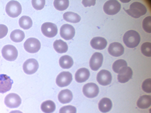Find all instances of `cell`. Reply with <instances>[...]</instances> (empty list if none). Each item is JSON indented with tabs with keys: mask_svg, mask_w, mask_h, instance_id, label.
I'll return each instance as SVG.
<instances>
[{
	"mask_svg": "<svg viewBox=\"0 0 151 113\" xmlns=\"http://www.w3.org/2000/svg\"><path fill=\"white\" fill-rule=\"evenodd\" d=\"M123 42L125 45L129 48H134L139 43L140 38L139 34L136 31L130 30L127 31L123 38Z\"/></svg>",
	"mask_w": 151,
	"mask_h": 113,
	"instance_id": "obj_1",
	"label": "cell"
},
{
	"mask_svg": "<svg viewBox=\"0 0 151 113\" xmlns=\"http://www.w3.org/2000/svg\"><path fill=\"white\" fill-rule=\"evenodd\" d=\"M125 11L129 16L134 18H138L146 13L147 9L144 5L140 2H134L132 3L129 9Z\"/></svg>",
	"mask_w": 151,
	"mask_h": 113,
	"instance_id": "obj_2",
	"label": "cell"
},
{
	"mask_svg": "<svg viewBox=\"0 0 151 113\" xmlns=\"http://www.w3.org/2000/svg\"><path fill=\"white\" fill-rule=\"evenodd\" d=\"M22 10L21 6L19 2L15 0H11L6 4L5 11L7 15L12 18L18 16Z\"/></svg>",
	"mask_w": 151,
	"mask_h": 113,
	"instance_id": "obj_3",
	"label": "cell"
},
{
	"mask_svg": "<svg viewBox=\"0 0 151 113\" xmlns=\"http://www.w3.org/2000/svg\"><path fill=\"white\" fill-rule=\"evenodd\" d=\"M3 58L7 61H13L17 58L18 52L16 48L12 45H6L4 46L1 50Z\"/></svg>",
	"mask_w": 151,
	"mask_h": 113,
	"instance_id": "obj_4",
	"label": "cell"
},
{
	"mask_svg": "<svg viewBox=\"0 0 151 113\" xmlns=\"http://www.w3.org/2000/svg\"><path fill=\"white\" fill-rule=\"evenodd\" d=\"M121 6L120 4L117 0H109L104 4L103 10L106 14L114 15L119 11L121 9Z\"/></svg>",
	"mask_w": 151,
	"mask_h": 113,
	"instance_id": "obj_5",
	"label": "cell"
},
{
	"mask_svg": "<svg viewBox=\"0 0 151 113\" xmlns=\"http://www.w3.org/2000/svg\"><path fill=\"white\" fill-rule=\"evenodd\" d=\"M24 48L27 52L35 53L38 52L41 47L39 41L35 38H29L27 39L24 44Z\"/></svg>",
	"mask_w": 151,
	"mask_h": 113,
	"instance_id": "obj_6",
	"label": "cell"
},
{
	"mask_svg": "<svg viewBox=\"0 0 151 113\" xmlns=\"http://www.w3.org/2000/svg\"><path fill=\"white\" fill-rule=\"evenodd\" d=\"M41 30L43 34L48 38L54 37L58 32V29L56 25L50 22L43 24L41 26Z\"/></svg>",
	"mask_w": 151,
	"mask_h": 113,
	"instance_id": "obj_7",
	"label": "cell"
},
{
	"mask_svg": "<svg viewBox=\"0 0 151 113\" xmlns=\"http://www.w3.org/2000/svg\"><path fill=\"white\" fill-rule=\"evenodd\" d=\"M4 103L8 107L16 108L21 103V99L19 96L15 93H10L7 95L4 99Z\"/></svg>",
	"mask_w": 151,
	"mask_h": 113,
	"instance_id": "obj_8",
	"label": "cell"
},
{
	"mask_svg": "<svg viewBox=\"0 0 151 113\" xmlns=\"http://www.w3.org/2000/svg\"><path fill=\"white\" fill-rule=\"evenodd\" d=\"M72 80V76L69 72H63L57 76L56 79L57 84L60 87H63L69 85Z\"/></svg>",
	"mask_w": 151,
	"mask_h": 113,
	"instance_id": "obj_9",
	"label": "cell"
},
{
	"mask_svg": "<svg viewBox=\"0 0 151 113\" xmlns=\"http://www.w3.org/2000/svg\"><path fill=\"white\" fill-rule=\"evenodd\" d=\"M83 92L84 95L88 98H93L97 96L99 90L98 86L93 83H88L84 85Z\"/></svg>",
	"mask_w": 151,
	"mask_h": 113,
	"instance_id": "obj_10",
	"label": "cell"
},
{
	"mask_svg": "<svg viewBox=\"0 0 151 113\" xmlns=\"http://www.w3.org/2000/svg\"><path fill=\"white\" fill-rule=\"evenodd\" d=\"M39 67L37 61L34 59H29L26 60L23 65V69L25 73L32 74L35 73Z\"/></svg>",
	"mask_w": 151,
	"mask_h": 113,
	"instance_id": "obj_11",
	"label": "cell"
},
{
	"mask_svg": "<svg viewBox=\"0 0 151 113\" xmlns=\"http://www.w3.org/2000/svg\"><path fill=\"white\" fill-rule=\"evenodd\" d=\"M75 29L71 25L68 24L63 25L60 29L61 37L65 40L71 39L75 34Z\"/></svg>",
	"mask_w": 151,
	"mask_h": 113,
	"instance_id": "obj_12",
	"label": "cell"
},
{
	"mask_svg": "<svg viewBox=\"0 0 151 113\" xmlns=\"http://www.w3.org/2000/svg\"><path fill=\"white\" fill-rule=\"evenodd\" d=\"M13 83L9 77L5 74H0V93L3 94L9 91Z\"/></svg>",
	"mask_w": 151,
	"mask_h": 113,
	"instance_id": "obj_13",
	"label": "cell"
},
{
	"mask_svg": "<svg viewBox=\"0 0 151 113\" xmlns=\"http://www.w3.org/2000/svg\"><path fill=\"white\" fill-rule=\"evenodd\" d=\"M103 57L100 53L96 52L92 56L89 61V66L93 70H97L101 66Z\"/></svg>",
	"mask_w": 151,
	"mask_h": 113,
	"instance_id": "obj_14",
	"label": "cell"
},
{
	"mask_svg": "<svg viewBox=\"0 0 151 113\" xmlns=\"http://www.w3.org/2000/svg\"><path fill=\"white\" fill-rule=\"evenodd\" d=\"M96 79L98 82L102 86L109 84L112 80V76L110 72L108 70L102 69L97 74Z\"/></svg>",
	"mask_w": 151,
	"mask_h": 113,
	"instance_id": "obj_15",
	"label": "cell"
},
{
	"mask_svg": "<svg viewBox=\"0 0 151 113\" xmlns=\"http://www.w3.org/2000/svg\"><path fill=\"white\" fill-rule=\"evenodd\" d=\"M109 53L115 57L119 56L124 52V48L120 43L114 42L110 44L108 49Z\"/></svg>",
	"mask_w": 151,
	"mask_h": 113,
	"instance_id": "obj_16",
	"label": "cell"
},
{
	"mask_svg": "<svg viewBox=\"0 0 151 113\" xmlns=\"http://www.w3.org/2000/svg\"><path fill=\"white\" fill-rule=\"evenodd\" d=\"M133 72L129 67H127L122 69L117 75V79L122 83L127 82L132 77Z\"/></svg>",
	"mask_w": 151,
	"mask_h": 113,
	"instance_id": "obj_17",
	"label": "cell"
},
{
	"mask_svg": "<svg viewBox=\"0 0 151 113\" xmlns=\"http://www.w3.org/2000/svg\"><path fill=\"white\" fill-rule=\"evenodd\" d=\"M107 44L106 39L101 37H96L91 41L90 45L94 49L101 50L105 48Z\"/></svg>",
	"mask_w": 151,
	"mask_h": 113,
	"instance_id": "obj_18",
	"label": "cell"
},
{
	"mask_svg": "<svg viewBox=\"0 0 151 113\" xmlns=\"http://www.w3.org/2000/svg\"><path fill=\"white\" fill-rule=\"evenodd\" d=\"M90 75L89 70L85 68H81L78 69L75 74V79L78 83H82L86 81Z\"/></svg>",
	"mask_w": 151,
	"mask_h": 113,
	"instance_id": "obj_19",
	"label": "cell"
},
{
	"mask_svg": "<svg viewBox=\"0 0 151 113\" xmlns=\"http://www.w3.org/2000/svg\"><path fill=\"white\" fill-rule=\"evenodd\" d=\"M73 98L72 92L68 89L61 90L58 94V99L59 101L62 104L70 102Z\"/></svg>",
	"mask_w": 151,
	"mask_h": 113,
	"instance_id": "obj_20",
	"label": "cell"
},
{
	"mask_svg": "<svg viewBox=\"0 0 151 113\" xmlns=\"http://www.w3.org/2000/svg\"><path fill=\"white\" fill-rule=\"evenodd\" d=\"M112 104L111 100L107 98H104L99 101L98 107L100 111L103 113H106L111 109Z\"/></svg>",
	"mask_w": 151,
	"mask_h": 113,
	"instance_id": "obj_21",
	"label": "cell"
},
{
	"mask_svg": "<svg viewBox=\"0 0 151 113\" xmlns=\"http://www.w3.org/2000/svg\"><path fill=\"white\" fill-rule=\"evenodd\" d=\"M151 104L150 95H145L141 96L137 102V107L142 109L147 108L151 106Z\"/></svg>",
	"mask_w": 151,
	"mask_h": 113,
	"instance_id": "obj_22",
	"label": "cell"
},
{
	"mask_svg": "<svg viewBox=\"0 0 151 113\" xmlns=\"http://www.w3.org/2000/svg\"><path fill=\"white\" fill-rule=\"evenodd\" d=\"M53 46L55 51L60 54L67 52L68 48L67 43L61 39L56 40L55 41Z\"/></svg>",
	"mask_w": 151,
	"mask_h": 113,
	"instance_id": "obj_23",
	"label": "cell"
},
{
	"mask_svg": "<svg viewBox=\"0 0 151 113\" xmlns=\"http://www.w3.org/2000/svg\"><path fill=\"white\" fill-rule=\"evenodd\" d=\"M59 62L60 67L64 69H68L71 68L73 63L72 58L68 55L61 56L59 59Z\"/></svg>",
	"mask_w": 151,
	"mask_h": 113,
	"instance_id": "obj_24",
	"label": "cell"
},
{
	"mask_svg": "<svg viewBox=\"0 0 151 113\" xmlns=\"http://www.w3.org/2000/svg\"><path fill=\"white\" fill-rule=\"evenodd\" d=\"M63 17L66 21L74 23L79 22L81 19V17L78 14L70 11L65 13Z\"/></svg>",
	"mask_w": 151,
	"mask_h": 113,
	"instance_id": "obj_25",
	"label": "cell"
},
{
	"mask_svg": "<svg viewBox=\"0 0 151 113\" xmlns=\"http://www.w3.org/2000/svg\"><path fill=\"white\" fill-rule=\"evenodd\" d=\"M41 109L42 111L45 113H52L55 110V105L52 100H46L42 103Z\"/></svg>",
	"mask_w": 151,
	"mask_h": 113,
	"instance_id": "obj_26",
	"label": "cell"
},
{
	"mask_svg": "<svg viewBox=\"0 0 151 113\" xmlns=\"http://www.w3.org/2000/svg\"><path fill=\"white\" fill-rule=\"evenodd\" d=\"M10 37L13 41L19 42L23 40L25 37V34L23 31L17 29L13 30L11 32Z\"/></svg>",
	"mask_w": 151,
	"mask_h": 113,
	"instance_id": "obj_27",
	"label": "cell"
},
{
	"mask_svg": "<svg viewBox=\"0 0 151 113\" xmlns=\"http://www.w3.org/2000/svg\"><path fill=\"white\" fill-rule=\"evenodd\" d=\"M20 26L24 29H28L30 28L32 25V21L31 18L26 16H23L19 20Z\"/></svg>",
	"mask_w": 151,
	"mask_h": 113,
	"instance_id": "obj_28",
	"label": "cell"
},
{
	"mask_svg": "<svg viewBox=\"0 0 151 113\" xmlns=\"http://www.w3.org/2000/svg\"><path fill=\"white\" fill-rule=\"evenodd\" d=\"M126 61L122 59L116 61L113 64L112 68L113 71L116 73H119L120 71L125 67H127Z\"/></svg>",
	"mask_w": 151,
	"mask_h": 113,
	"instance_id": "obj_29",
	"label": "cell"
},
{
	"mask_svg": "<svg viewBox=\"0 0 151 113\" xmlns=\"http://www.w3.org/2000/svg\"><path fill=\"white\" fill-rule=\"evenodd\" d=\"M68 0H55L53 5L55 8L59 11H63L66 9L69 6Z\"/></svg>",
	"mask_w": 151,
	"mask_h": 113,
	"instance_id": "obj_30",
	"label": "cell"
},
{
	"mask_svg": "<svg viewBox=\"0 0 151 113\" xmlns=\"http://www.w3.org/2000/svg\"><path fill=\"white\" fill-rule=\"evenodd\" d=\"M151 44L150 42H146L141 46V50L142 53L147 57L151 56Z\"/></svg>",
	"mask_w": 151,
	"mask_h": 113,
	"instance_id": "obj_31",
	"label": "cell"
},
{
	"mask_svg": "<svg viewBox=\"0 0 151 113\" xmlns=\"http://www.w3.org/2000/svg\"><path fill=\"white\" fill-rule=\"evenodd\" d=\"M151 21L150 16L146 17L142 21V27L144 30L147 32L149 33H151Z\"/></svg>",
	"mask_w": 151,
	"mask_h": 113,
	"instance_id": "obj_32",
	"label": "cell"
},
{
	"mask_svg": "<svg viewBox=\"0 0 151 113\" xmlns=\"http://www.w3.org/2000/svg\"><path fill=\"white\" fill-rule=\"evenodd\" d=\"M45 0H32V4L33 8L37 10H40L44 7L45 4Z\"/></svg>",
	"mask_w": 151,
	"mask_h": 113,
	"instance_id": "obj_33",
	"label": "cell"
},
{
	"mask_svg": "<svg viewBox=\"0 0 151 113\" xmlns=\"http://www.w3.org/2000/svg\"><path fill=\"white\" fill-rule=\"evenodd\" d=\"M76 109L74 106L70 105L63 107L60 109L59 113H76Z\"/></svg>",
	"mask_w": 151,
	"mask_h": 113,
	"instance_id": "obj_34",
	"label": "cell"
},
{
	"mask_svg": "<svg viewBox=\"0 0 151 113\" xmlns=\"http://www.w3.org/2000/svg\"><path fill=\"white\" fill-rule=\"evenodd\" d=\"M151 79H147L143 82L142 85V88L145 92L147 93L151 92Z\"/></svg>",
	"mask_w": 151,
	"mask_h": 113,
	"instance_id": "obj_35",
	"label": "cell"
},
{
	"mask_svg": "<svg viewBox=\"0 0 151 113\" xmlns=\"http://www.w3.org/2000/svg\"><path fill=\"white\" fill-rule=\"evenodd\" d=\"M8 29L5 25L0 24V39L4 37L7 34Z\"/></svg>",
	"mask_w": 151,
	"mask_h": 113,
	"instance_id": "obj_36",
	"label": "cell"
},
{
	"mask_svg": "<svg viewBox=\"0 0 151 113\" xmlns=\"http://www.w3.org/2000/svg\"><path fill=\"white\" fill-rule=\"evenodd\" d=\"M95 3V0H83L82 1V3L85 7H90L91 6H94Z\"/></svg>",
	"mask_w": 151,
	"mask_h": 113,
	"instance_id": "obj_37",
	"label": "cell"
},
{
	"mask_svg": "<svg viewBox=\"0 0 151 113\" xmlns=\"http://www.w3.org/2000/svg\"><path fill=\"white\" fill-rule=\"evenodd\" d=\"M9 113H23L22 112L17 110H14L11 111Z\"/></svg>",
	"mask_w": 151,
	"mask_h": 113,
	"instance_id": "obj_38",
	"label": "cell"
}]
</instances>
